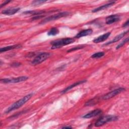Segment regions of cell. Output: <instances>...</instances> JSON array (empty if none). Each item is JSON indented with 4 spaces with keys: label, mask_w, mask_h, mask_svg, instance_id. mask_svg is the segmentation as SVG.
Segmentation results:
<instances>
[{
    "label": "cell",
    "mask_w": 129,
    "mask_h": 129,
    "mask_svg": "<svg viewBox=\"0 0 129 129\" xmlns=\"http://www.w3.org/2000/svg\"><path fill=\"white\" fill-rule=\"evenodd\" d=\"M9 2H10V1H5L4 3H3V4H2L1 5V8H2V7H3L4 6H5V5H6V4H8Z\"/></svg>",
    "instance_id": "cell-25"
},
{
    "label": "cell",
    "mask_w": 129,
    "mask_h": 129,
    "mask_svg": "<svg viewBox=\"0 0 129 129\" xmlns=\"http://www.w3.org/2000/svg\"><path fill=\"white\" fill-rule=\"evenodd\" d=\"M21 64L20 63H19V62H14V63H12V66H13V67H18V66H19Z\"/></svg>",
    "instance_id": "cell-24"
},
{
    "label": "cell",
    "mask_w": 129,
    "mask_h": 129,
    "mask_svg": "<svg viewBox=\"0 0 129 129\" xmlns=\"http://www.w3.org/2000/svg\"><path fill=\"white\" fill-rule=\"evenodd\" d=\"M120 20V17L118 15H110L106 18V23L107 24H111L118 21Z\"/></svg>",
    "instance_id": "cell-9"
},
{
    "label": "cell",
    "mask_w": 129,
    "mask_h": 129,
    "mask_svg": "<svg viewBox=\"0 0 129 129\" xmlns=\"http://www.w3.org/2000/svg\"><path fill=\"white\" fill-rule=\"evenodd\" d=\"M63 128H71L72 127L71 126H64V127H62Z\"/></svg>",
    "instance_id": "cell-27"
},
{
    "label": "cell",
    "mask_w": 129,
    "mask_h": 129,
    "mask_svg": "<svg viewBox=\"0 0 129 129\" xmlns=\"http://www.w3.org/2000/svg\"><path fill=\"white\" fill-rule=\"evenodd\" d=\"M46 1H33L32 2V5L34 6H38L40 5H41L42 4L45 3Z\"/></svg>",
    "instance_id": "cell-22"
},
{
    "label": "cell",
    "mask_w": 129,
    "mask_h": 129,
    "mask_svg": "<svg viewBox=\"0 0 129 129\" xmlns=\"http://www.w3.org/2000/svg\"><path fill=\"white\" fill-rule=\"evenodd\" d=\"M59 33V30L57 28H51L48 32L47 35L48 36H54Z\"/></svg>",
    "instance_id": "cell-17"
},
{
    "label": "cell",
    "mask_w": 129,
    "mask_h": 129,
    "mask_svg": "<svg viewBox=\"0 0 129 129\" xmlns=\"http://www.w3.org/2000/svg\"><path fill=\"white\" fill-rule=\"evenodd\" d=\"M74 41H75L74 39L71 38H62L60 39L55 40L50 42V44L52 45L51 49L58 48L63 46L71 44L74 42Z\"/></svg>",
    "instance_id": "cell-2"
},
{
    "label": "cell",
    "mask_w": 129,
    "mask_h": 129,
    "mask_svg": "<svg viewBox=\"0 0 129 129\" xmlns=\"http://www.w3.org/2000/svg\"><path fill=\"white\" fill-rule=\"evenodd\" d=\"M110 35V32L106 33H105V34H104L102 35L99 36L97 38L94 39L93 40V42L94 43H98L103 42V41H105V40H106L109 37Z\"/></svg>",
    "instance_id": "cell-11"
},
{
    "label": "cell",
    "mask_w": 129,
    "mask_h": 129,
    "mask_svg": "<svg viewBox=\"0 0 129 129\" xmlns=\"http://www.w3.org/2000/svg\"><path fill=\"white\" fill-rule=\"evenodd\" d=\"M50 55V54L48 52H42L37 55L34 59L32 61L31 64L33 65H37L47 59Z\"/></svg>",
    "instance_id": "cell-4"
},
{
    "label": "cell",
    "mask_w": 129,
    "mask_h": 129,
    "mask_svg": "<svg viewBox=\"0 0 129 129\" xmlns=\"http://www.w3.org/2000/svg\"><path fill=\"white\" fill-rule=\"evenodd\" d=\"M118 117L115 115H109L102 116L99 118L95 123V126L96 127H99L103 124L111 121H113L117 120Z\"/></svg>",
    "instance_id": "cell-3"
},
{
    "label": "cell",
    "mask_w": 129,
    "mask_h": 129,
    "mask_svg": "<svg viewBox=\"0 0 129 129\" xmlns=\"http://www.w3.org/2000/svg\"><path fill=\"white\" fill-rule=\"evenodd\" d=\"M20 10V8H10L2 11V14L7 15H12L17 13Z\"/></svg>",
    "instance_id": "cell-8"
},
{
    "label": "cell",
    "mask_w": 129,
    "mask_h": 129,
    "mask_svg": "<svg viewBox=\"0 0 129 129\" xmlns=\"http://www.w3.org/2000/svg\"><path fill=\"white\" fill-rule=\"evenodd\" d=\"M28 79V77L27 76H21L12 79H3L1 80V81L3 83H17L25 81Z\"/></svg>",
    "instance_id": "cell-6"
},
{
    "label": "cell",
    "mask_w": 129,
    "mask_h": 129,
    "mask_svg": "<svg viewBox=\"0 0 129 129\" xmlns=\"http://www.w3.org/2000/svg\"><path fill=\"white\" fill-rule=\"evenodd\" d=\"M99 101V100L97 98H94L91 100H90L89 101H87L86 103L85 104L86 106H91V105H94L96 103H97V102Z\"/></svg>",
    "instance_id": "cell-19"
},
{
    "label": "cell",
    "mask_w": 129,
    "mask_h": 129,
    "mask_svg": "<svg viewBox=\"0 0 129 129\" xmlns=\"http://www.w3.org/2000/svg\"><path fill=\"white\" fill-rule=\"evenodd\" d=\"M92 32H93V30L91 29H88L84 30H82V31H80V32H79L75 36V38H80L82 37L89 35L91 34H92Z\"/></svg>",
    "instance_id": "cell-12"
},
{
    "label": "cell",
    "mask_w": 129,
    "mask_h": 129,
    "mask_svg": "<svg viewBox=\"0 0 129 129\" xmlns=\"http://www.w3.org/2000/svg\"><path fill=\"white\" fill-rule=\"evenodd\" d=\"M21 46L20 44H15L13 45H10V46H6V47H4L3 48H1L0 49V52H3L5 51H9L10 50H12L15 48H19L20 47H21Z\"/></svg>",
    "instance_id": "cell-15"
},
{
    "label": "cell",
    "mask_w": 129,
    "mask_h": 129,
    "mask_svg": "<svg viewBox=\"0 0 129 129\" xmlns=\"http://www.w3.org/2000/svg\"><path fill=\"white\" fill-rule=\"evenodd\" d=\"M86 82V80L79 81H78V82H76V83H74V84H73L70 85L69 86H68V87H67V88H65L64 89H63V90L61 91V93H64L67 92V91H68L69 90H70L73 89V88H74L75 87H76V86H78V85H79L82 84H83V83H84V82Z\"/></svg>",
    "instance_id": "cell-14"
},
{
    "label": "cell",
    "mask_w": 129,
    "mask_h": 129,
    "mask_svg": "<svg viewBox=\"0 0 129 129\" xmlns=\"http://www.w3.org/2000/svg\"><path fill=\"white\" fill-rule=\"evenodd\" d=\"M101 112H102V110L101 109H95L94 110H92V111L89 112V113H88L86 115H84L83 116V117L85 118H92V117H95V116L100 114V113H101Z\"/></svg>",
    "instance_id": "cell-10"
},
{
    "label": "cell",
    "mask_w": 129,
    "mask_h": 129,
    "mask_svg": "<svg viewBox=\"0 0 129 129\" xmlns=\"http://www.w3.org/2000/svg\"><path fill=\"white\" fill-rule=\"evenodd\" d=\"M125 90V89L123 88H117L116 89H115L108 93H107L106 94H105V95H104L102 97L103 99L104 100H108L109 99L112 97H113L114 96H116V95L119 94L120 93L123 92V91Z\"/></svg>",
    "instance_id": "cell-7"
},
{
    "label": "cell",
    "mask_w": 129,
    "mask_h": 129,
    "mask_svg": "<svg viewBox=\"0 0 129 129\" xmlns=\"http://www.w3.org/2000/svg\"><path fill=\"white\" fill-rule=\"evenodd\" d=\"M114 3H115L114 2H112L111 3H109L108 4H106L105 5H104L102 6L98 7V8L94 9L93 10H92V12L95 13V12H98L99 11L103 10H104L105 9H107V8L110 7V6H111L112 5H113L114 4Z\"/></svg>",
    "instance_id": "cell-16"
},
{
    "label": "cell",
    "mask_w": 129,
    "mask_h": 129,
    "mask_svg": "<svg viewBox=\"0 0 129 129\" xmlns=\"http://www.w3.org/2000/svg\"><path fill=\"white\" fill-rule=\"evenodd\" d=\"M83 47H84V46H78V47H77L72 48L70 49V50H68L67 52H71V51H74V50H78V49H82Z\"/></svg>",
    "instance_id": "cell-23"
},
{
    "label": "cell",
    "mask_w": 129,
    "mask_h": 129,
    "mask_svg": "<svg viewBox=\"0 0 129 129\" xmlns=\"http://www.w3.org/2000/svg\"><path fill=\"white\" fill-rule=\"evenodd\" d=\"M69 14H70V13L69 12H63L59 13L57 14H55L54 15L49 16V17L44 19L43 20H42L41 22V23H40V24H44V23H47L48 22H50V21H54V20H57V19H58L60 18L67 16Z\"/></svg>",
    "instance_id": "cell-5"
},
{
    "label": "cell",
    "mask_w": 129,
    "mask_h": 129,
    "mask_svg": "<svg viewBox=\"0 0 129 129\" xmlns=\"http://www.w3.org/2000/svg\"><path fill=\"white\" fill-rule=\"evenodd\" d=\"M128 20H127L126 21V22L125 23H124L123 24L122 27H125L128 26Z\"/></svg>",
    "instance_id": "cell-26"
},
{
    "label": "cell",
    "mask_w": 129,
    "mask_h": 129,
    "mask_svg": "<svg viewBox=\"0 0 129 129\" xmlns=\"http://www.w3.org/2000/svg\"><path fill=\"white\" fill-rule=\"evenodd\" d=\"M32 95H33L32 93H30L26 95L21 99L18 100L17 101L13 103L12 105H11L9 107H8L7 109V110L5 111V113H8L12 111L18 109L19 108L21 107L23 105H24L26 102H27L31 98Z\"/></svg>",
    "instance_id": "cell-1"
},
{
    "label": "cell",
    "mask_w": 129,
    "mask_h": 129,
    "mask_svg": "<svg viewBox=\"0 0 129 129\" xmlns=\"http://www.w3.org/2000/svg\"><path fill=\"white\" fill-rule=\"evenodd\" d=\"M128 38H126L125 39H124V40H123L121 43H120L119 44L117 45V46L116 47V49H117L119 48H120L121 47H122L123 45H124V44H125L127 42H128Z\"/></svg>",
    "instance_id": "cell-21"
},
{
    "label": "cell",
    "mask_w": 129,
    "mask_h": 129,
    "mask_svg": "<svg viewBox=\"0 0 129 129\" xmlns=\"http://www.w3.org/2000/svg\"><path fill=\"white\" fill-rule=\"evenodd\" d=\"M104 55H105V53L104 52H98L92 55L91 57L92 58H100L102 57Z\"/></svg>",
    "instance_id": "cell-20"
},
{
    "label": "cell",
    "mask_w": 129,
    "mask_h": 129,
    "mask_svg": "<svg viewBox=\"0 0 129 129\" xmlns=\"http://www.w3.org/2000/svg\"><path fill=\"white\" fill-rule=\"evenodd\" d=\"M45 12L43 11H27L23 13V14H31V15H41L43 13H44Z\"/></svg>",
    "instance_id": "cell-18"
},
{
    "label": "cell",
    "mask_w": 129,
    "mask_h": 129,
    "mask_svg": "<svg viewBox=\"0 0 129 129\" xmlns=\"http://www.w3.org/2000/svg\"><path fill=\"white\" fill-rule=\"evenodd\" d=\"M127 33H128V30L126 31H125V32H123L121 33V34H119V35L116 36H115L112 40H111L110 41L108 42H107L106 43H105V45H108V44H110V43H115V42L118 41V40H119L120 39H121L122 37H123V36H124L125 34H126Z\"/></svg>",
    "instance_id": "cell-13"
}]
</instances>
